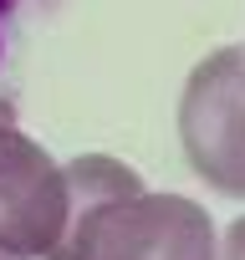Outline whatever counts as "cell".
<instances>
[{"instance_id": "3957f363", "label": "cell", "mask_w": 245, "mask_h": 260, "mask_svg": "<svg viewBox=\"0 0 245 260\" xmlns=\"http://www.w3.org/2000/svg\"><path fill=\"white\" fill-rule=\"evenodd\" d=\"M67 224V174L0 112V255L46 260Z\"/></svg>"}, {"instance_id": "7a4b0ae2", "label": "cell", "mask_w": 245, "mask_h": 260, "mask_svg": "<svg viewBox=\"0 0 245 260\" xmlns=\"http://www.w3.org/2000/svg\"><path fill=\"white\" fill-rule=\"evenodd\" d=\"M179 143L215 194L245 199V46H220L189 72L179 97Z\"/></svg>"}, {"instance_id": "5b68a950", "label": "cell", "mask_w": 245, "mask_h": 260, "mask_svg": "<svg viewBox=\"0 0 245 260\" xmlns=\"http://www.w3.org/2000/svg\"><path fill=\"white\" fill-rule=\"evenodd\" d=\"M0 260H21V255H0Z\"/></svg>"}, {"instance_id": "277c9868", "label": "cell", "mask_w": 245, "mask_h": 260, "mask_svg": "<svg viewBox=\"0 0 245 260\" xmlns=\"http://www.w3.org/2000/svg\"><path fill=\"white\" fill-rule=\"evenodd\" d=\"M215 260H245V214L225 224V235L215 240Z\"/></svg>"}, {"instance_id": "6da1fadb", "label": "cell", "mask_w": 245, "mask_h": 260, "mask_svg": "<svg viewBox=\"0 0 245 260\" xmlns=\"http://www.w3.org/2000/svg\"><path fill=\"white\" fill-rule=\"evenodd\" d=\"M67 224L46 260H215V224L184 194H154L107 153L62 164Z\"/></svg>"}]
</instances>
